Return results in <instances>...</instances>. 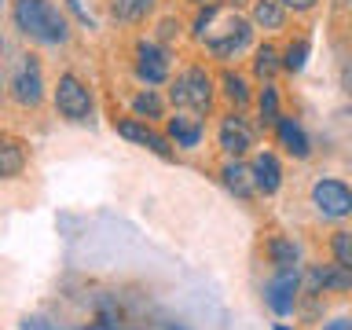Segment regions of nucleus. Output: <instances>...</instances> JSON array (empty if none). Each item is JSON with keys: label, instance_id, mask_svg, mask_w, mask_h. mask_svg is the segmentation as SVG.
I'll use <instances>...</instances> for the list:
<instances>
[{"label": "nucleus", "instance_id": "obj_1", "mask_svg": "<svg viewBox=\"0 0 352 330\" xmlns=\"http://www.w3.org/2000/svg\"><path fill=\"white\" fill-rule=\"evenodd\" d=\"M198 37H202L217 55L231 59V55H239V52L253 41V26H250L246 19L231 15V11L206 8L202 15H198Z\"/></svg>", "mask_w": 352, "mask_h": 330}, {"label": "nucleus", "instance_id": "obj_2", "mask_svg": "<svg viewBox=\"0 0 352 330\" xmlns=\"http://www.w3.org/2000/svg\"><path fill=\"white\" fill-rule=\"evenodd\" d=\"M15 26L37 44H63L66 41V22L48 0H15Z\"/></svg>", "mask_w": 352, "mask_h": 330}, {"label": "nucleus", "instance_id": "obj_3", "mask_svg": "<svg viewBox=\"0 0 352 330\" xmlns=\"http://www.w3.org/2000/svg\"><path fill=\"white\" fill-rule=\"evenodd\" d=\"M173 103L176 107H187V110H209V103H213V85H209V74L202 70V66H187V70L173 81Z\"/></svg>", "mask_w": 352, "mask_h": 330}, {"label": "nucleus", "instance_id": "obj_4", "mask_svg": "<svg viewBox=\"0 0 352 330\" xmlns=\"http://www.w3.org/2000/svg\"><path fill=\"white\" fill-rule=\"evenodd\" d=\"M55 110H59L66 121H77V125L92 118V96H88V88L77 81L74 74L59 77V88H55Z\"/></svg>", "mask_w": 352, "mask_h": 330}, {"label": "nucleus", "instance_id": "obj_5", "mask_svg": "<svg viewBox=\"0 0 352 330\" xmlns=\"http://www.w3.org/2000/svg\"><path fill=\"white\" fill-rule=\"evenodd\" d=\"M11 92L22 107H37L44 96V77H41V63L33 55H22V63L15 66V77H11Z\"/></svg>", "mask_w": 352, "mask_h": 330}, {"label": "nucleus", "instance_id": "obj_6", "mask_svg": "<svg viewBox=\"0 0 352 330\" xmlns=\"http://www.w3.org/2000/svg\"><path fill=\"white\" fill-rule=\"evenodd\" d=\"M312 202L323 217H349L352 213V191L341 180H319L312 187Z\"/></svg>", "mask_w": 352, "mask_h": 330}, {"label": "nucleus", "instance_id": "obj_7", "mask_svg": "<svg viewBox=\"0 0 352 330\" xmlns=\"http://www.w3.org/2000/svg\"><path fill=\"white\" fill-rule=\"evenodd\" d=\"M136 74H140V81H147V85H162L165 77H169V55H165L158 44L140 41V48H136Z\"/></svg>", "mask_w": 352, "mask_h": 330}, {"label": "nucleus", "instance_id": "obj_8", "mask_svg": "<svg viewBox=\"0 0 352 330\" xmlns=\"http://www.w3.org/2000/svg\"><path fill=\"white\" fill-rule=\"evenodd\" d=\"M297 286H301V279H297V268H286L279 272L275 279L268 283V290H264V301L272 305V312H294V301H297Z\"/></svg>", "mask_w": 352, "mask_h": 330}, {"label": "nucleus", "instance_id": "obj_9", "mask_svg": "<svg viewBox=\"0 0 352 330\" xmlns=\"http://www.w3.org/2000/svg\"><path fill=\"white\" fill-rule=\"evenodd\" d=\"M118 132L125 140H132V143H140V147H147V151H154V154H162V158H173V147H169V140L165 136H158L154 129H147L143 121H136V118H125V121H118Z\"/></svg>", "mask_w": 352, "mask_h": 330}, {"label": "nucleus", "instance_id": "obj_10", "mask_svg": "<svg viewBox=\"0 0 352 330\" xmlns=\"http://www.w3.org/2000/svg\"><path fill=\"white\" fill-rule=\"evenodd\" d=\"M250 143H253V132H250V125L242 118H224L220 121V147H224L231 158H239V154H246L250 151Z\"/></svg>", "mask_w": 352, "mask_h": 330}, {"label": "nucleus", "instance_id": "obj_11", "mask_svg": "<svg viewBox=\"0 0 352 330\" xmlns=\"http://www.w3.org/2000/svg\"><path fill=\"white\" fill-rule=\"evenodd\" d=\"M26 169V143L19 136H0V180H11Z\"/></svg>", "mask_w": 352, "mask_h": 330}, {"label": "nucleus", "instance_id": "obj_12", "mask_svg": "<svg viewBox=\"0 0 352 330\" xmlns=\"http://www.w3.org/2000/svg\"><path fill=\"white\" fill-rule=\"evenodd\" d=\"M253 169V184H257V191H264V195H275L279 191V184H283V169H279V158L275 154H257V162L250 165Z\"/></svg>", "mask_w": 352, "mask_h": 330}, {"label": "nucleus", "instance_id": "obj_13", "mask_svg": "<svg viewBox=\"0 0 352 330\" xmlns=\"http://www.w3.org/2000/svg\"><path fill=\"white\" fill-rule=\"evenodd\" d=\"M308 286L312 290H349L352 286V272L341 268V264H323V268H312V275H308Z\"/></svg>", "mask_w": 352, "mask_h": 330}, {"label": "nucleus", "instance_id": "obj_14", "mask_svg": "<svg viewBox=\"0 0 352 330\" xmlns=\"http://www.w3.org/2000/svg\"><path fill=\"white\" fill-rule=\"evenodd\" d=\"M169 136L176 147H198V140H202V121L191 118V114H176L169 121Z\"/></svg>", "mask_w": 352, "mask_h": 330}, {"label": "nucleus", "instance_id": "obj_15", "mask_svg": "<svg viewBox=\"0 0 352 330\" xmlns=\"http://www.w3.org/2000/svg\"><path fill=\"white\" fill-rule=\"evenodd\" d=\"M275 129H279L283 147L290 151L294 158H308V136H305V129L297 125L294 118H279V121H275Z\"/></svg>", "mask_w": 352, "mask_h": 330}, {"label": "nucleus", "instance_id": "obj_16", "mask_svg": "<svg viewBox=\"0 0 352 330\" xmlns=\"http://www.w3.org/2000/svg\"><path fill=\"white\" fill-rule=\"evenodd\" d=\"M224 184H228V191H235L239 198H250L253 191H257V184H253V169H246L242 162L224 165Z\"/></svg>", "mask_w": 352, "mask_h": 330}, {"label": "nucleus", "instance_id": "obj_17", "mask_svg": "<svg viewBox=\"0 0 352 330\" xmlns=\"http://www.w3.org/2000/svg\"><path fill=\"white\" fill-rule=\"evenodd\" d=\"M154 11V0H110V15L118 22H140Z\"/></svg>", "mask_w": 352, "mask_h": 330}, {"label": "nucleus", "instance_id": "obj_18", "mask_svg": "<svg viewBox=\"0 0 352 330\" xmlns=\"http://www.w3.org/2000/svg\"><path fill=\"white\" fill-rule=\"evenodd\" d=\"M283 19H286L283 0H257V4H253V22L264 26V30H279Z\"/></svg>", "mask_w": 352, "mask_h": 330}, {"label": "nucleus", "instance_id": "obj_19", "mask_svg": "<svg viewBox=\"0 0 352 330\" xmlns=\"http://www.w3.org/2000/svg\"><path fill=\"white\" fill-rule=\"evenodd\" d=\"M268 257H272V264L279 272H286V268H297V246L290 239H272L268 242Z\"/></svg>", "mask_w": 352, "mask_h": 330}, {"label": "nucleus", "instance_id": "obj_20", "mask_svg": "<svg viewBox=\"0 0 352 330\" xmlns=\"http://www.w3.org/2000/svg\"><path fill=\"white\" fill-rule=\"evenodd\" d=\"M279 52L272 48V44H264V48H257V59H253V70H257L261 77H275V70H279Z\"/></svg>", "mask_w": 352, "mask_h": 330}, {"label": "nucleus", "instance_id": "obj_21", "mask_svg": "<svg viewBox=\"0 0 352 330\" xmlns=\"http://www.w3.org/2000/svg\"><path fill=\"white\" fill-rule=\"evenodd\" d=\"M305 59H308V41L301 37V41H294L290 48H286V55H283V70H290V74L305 70Z\"/></svg>", "mask_w": 352, "mask_h": 330}, {"label": "nucleus", "instance_id": "obj_22", "mask_svg": "<svg viewBox=\"0 0 352 330\" xmlns=\"http://www.w3.org/2000/svg\"><path fill=\"white\" fill-rule=\"evenodd\" d=\"M132 110H136L140 118H162V99L147 88V92H140L136 99H132Z\"/></svg>", "mask_w": 352, "mask_h": 330}, {"label": "nucleus", "instance_id": "obj_23", "mask_svg": "<svg viewBox=\"0 0 352 330\" xmlns=\"http://www.w3.org/2000/svg\"><path fill=\"white\" fill-rule=\"evenodd\" d=\"M261 118L268 121V125L279 121V96H275L272 85H264V92H261Z\"/></svg>", "mask_w": 352, "mask_h": 330}, {"label": "nucleus", "instance_id": "obj_24", "mask_svg": "<svg viewBox=\"0 0 352 330\" xmlns=\"http://www.w3.org/2000/svg\"><path fill=\"white\" fill-rule=\"evenodd\" d=\"M334 257H338L341 268L352 272V231H338L334 235Z\"/></svg>", "mask_w": 352, "mask_h": 330}, {"label": "nucleus", "instance_id": "obj_25", "mask_svg": "<svg viewBox=\"0 0 352 330\" xmlns=\"http://www.w3.org/2000/svg\"><path fill=\"white\" fill-rule=\"evenodd\" d=\"M224 92H228V99H231V103H246V99H250V88H246V81H242V77L239 74H224Z\"/></svg>", "mask_w": 352, "mask_h": 330}, {"label": "nucleus", "instance_id": "obj_26", "mask_svg": "<svg viewBox=\"0 0 352 330\" xmlns=\"http://www.w3.org/2000/svg\"><path fill=\"white\" fill-rule=\"evenodd\" d=\"M176 30H180V22H173V19H165V22H162V26H158V37H162V41H173V37H176Z\"/></svg>", "mask_w": 352, "mask_h": 330}, {"label": "nucleus", "instance_id": "obj_27", "mask_svg": "<svg viewBox=\"0 0 352 330\" xmlns=\"http://www.w3.org/2000/svg\"><path fill=\"white\" fill-rule=\"evenodd\" d=\"M283 8H294V11H308V8H316V0H283Z\"/></svg>", "mask_w": 352, "mask_h": 330}, {"label": "nucleus", "instance_id": "obj_28", "mask_svg": "<svg viewBox=\"0 0 352 330\" xmlns=\"http://www.w3.org/2000/svg\"><path fill=\"white\" fill-rule=\"evenodd\" d=\"M323 330H352V319H334V323H327Z\"/></svg>", "mask_w": 352, "mask_h": 330}, {"label": "nucleus", "instance_id": "obj_29", "mask_svg": "<svg viewBox=\"0 0 352 330\" xmlns=\"http://www.w3.org/2000/svg\"><path fill=\"white\" fill-rule=\"evenodd\" d=\"M195 4H206V8H213V4H217V0H195Z\"/></svg>", "mask_w": 352, "mask_h": 330}, {"label": "nucleus", "instance_id": "obj_30", "mask_svg": "<svg viewBox=\"0 0 352 330\" xmlns=\"http://www.w3.org/2000/svg\"><path fill=\"white\" fill-rule=\"evenodd\" d=\"M0 52H4V37H0Z\"/></svg>", "mask_w": 352, "mask_h": 330}, {"label": "nucleus", "instance_id": "obj_31", "mask_svg": "<svg viewBox=\"0 0 352 330\" xmlns=\"http://www.w3.org/2000/svg\"><path fill=\"white\" fill-rule=\"evenodd\" d=\"M231 4H242V0H231Z\"/></svg>", "mask_w": 352, "mask_h": 330}, {"label": "nucleus", "instance_id": "obj_32", "mask_svg": "<svg viewBox=\"0 0 352 330\" xmlns=\"http://www.w3.org/2000/svg\"><path fill=\"white\" fill-rule=\"evenodd\" d=\"M0 96H4V88H0Z\"/></svg>", "mask_w": 352, "mask_h": 330}, {"label": "nucleus", "instance_id": "obj_33", "mask_svg": "<svg viewBox=\"0 0 352 330\" xmlns=\"http://www.w3.org/2000/svg\"><path fill=\"white\" fill-rule=\"evenodd\" d=\"M279 330H286V327H279Z\"/></svg>", "mask_w": 352, "mask_h": 330}]
</instances>
